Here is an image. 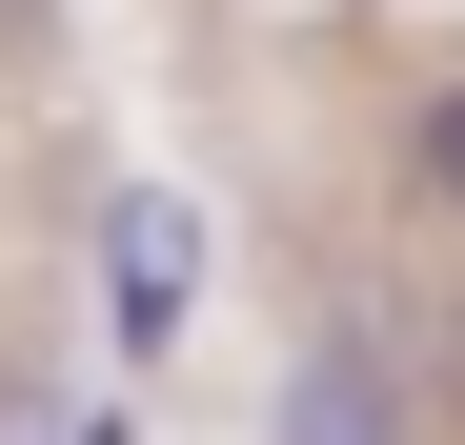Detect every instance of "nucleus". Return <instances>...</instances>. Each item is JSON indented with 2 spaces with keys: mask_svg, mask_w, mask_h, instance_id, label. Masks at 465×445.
<instances>
[{
  "mask_svg": "<svg viewBox=\"0 0 465 445\" xmlns=\"http://www.w3.org/2000/svg\"><path fill=\"white\" fill-rule=\"evenodd\" d=\"M283 445H425L405 425V364H384L364 324H324V344L283 364Z\"/></svg>",
  "mask_w": 465,
  "mask_h": 445,
  "instance_id": "f03ea898",
  "label": "nucleus"
},
{
  "mask_svg": "<svg viewBox=\"0 0 465 445\" xmlns=\"http://www.w3.org/2000/svg\"><path fill=\"white\" fill-rule=\"evenodd\" d=\"M102 304H122V344H163V324L203 304V203H183V183H122V203H102Z\"/></svg>",
  "mask_w": 465,
  "mask_h": 445,
  "instance_id": "f257e3e1",
  "label": "nucleus"
},
{
  "mask_svg": "<svg viewBox=\"0 0 465 445\" xmlns=\"http://www.w3.org/2000/svg\"><path fill=\"white\" fill-rule=\"evenodd\" d=\"M405 163H425V203H465V82H445V102L405 122Z\"/></svg>",
  "mask_w": 465,
  "mask_h": 445,
  "instance_id": "7ed1b4c3",
  "label": "nucleus"
}]
</instances>
